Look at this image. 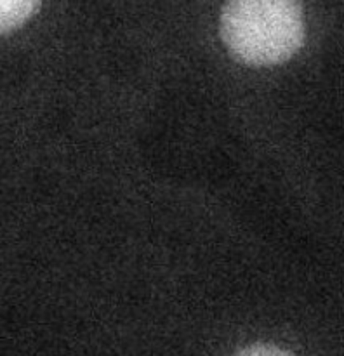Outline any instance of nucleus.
Here are the masks:
<instances>
[{"mask_svg":"<svg viewBox=\"0 0 344 356\" xmlns=\"http://www.w3.org/2000/svg\"><path fill=\"white\" fill-rule=\"evenodd\" d=\"M301 0H226L221 38L233 58L250 66L288 61L304 44Z\"/></svg>","mask_w":344,"mask_h":356,"instance_id":"f257e3e1","label":"nucleus"},{"mask_svg":"<svg viewBox=\"0 0 344 356\" xmlns=\"http://www.w3.org/2000/svg\"><path fill=\"white\" fill-rule=\"evenodd\" d=\"M235 356H294L290 351L284 348L273 346V344H254V346L243 348Z\"/></svg>","mask_w":344,"mask_h":356,"instance_id":"7ed1b4c3","label":"nucleus"},{"mask_svg":"<svg viewBox=\"0 0 344 356\" xmlns=\"http://www.w3.org/2000/svg\"><path fill=\"white\" fill-rule=\"evenodd\" d=\"M42 0H0V35L23 26L38 10Z\"/></svg>","mask_w":344,"mask_h":356,"instance_id":"f03ea898","label":"nucleus"}]
</instances>
